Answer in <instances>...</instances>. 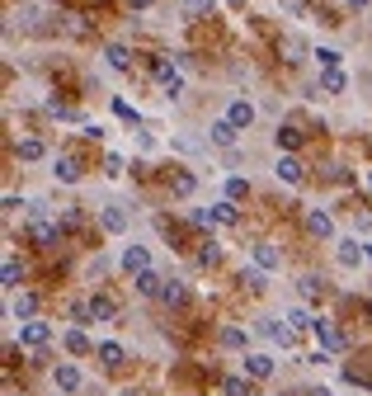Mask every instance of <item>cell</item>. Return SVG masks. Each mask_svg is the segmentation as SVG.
Listing matches in <instances>:
<instances>
[{"label":"cell","instance_id":"1","mask_svg":"<svg viewBox=\"0 0 372 396\" xmlns=\"http://www.w3.org/2000/svg\"><path fill=\"white\" fill-rule=\"evenodd\" d=\"M52 387H57L62 396H71V392H80V387H85V378H80L76 364H62V368H52Z\"/></svg>","mask_w":372,"mask_h":396},{"label":"cell","instance_id":"2","mask_svg":"<svg viewBox=\"0 0 372 396\" xmlns=\"http://www.w3.org/2000/svg\"><path fill=\"white\" fill-rule=\"evenodd\" d=\"M259 331L269 335L274 345H283V349H288V345H293V340H297V326H293V321H288V317H283V321H259Z\"/></svg>","mask_w":372,"mask_h":396},{"label":"cell","instance_id":"3","mask_svg":"<svg viewBox=\"0 0 372 396\" xmlns=\"http://www.w3.org/2000/svg\"><path fill=\"white\" fill-rule=\"evenodd\" d=\"M47 335H52V331H47V321H24V326H19V345H24V349H43Z\"/></svg>","mask_w":372,"mask_h":396},{"label":"cell","instance_id":"4","mask_svg":"<svg viewBox=\"0 0 372 396\" xmlns=\"http://www.w3.org/2000/svg\"><path fill=\"white\" fill-rule=\"evenodd\" d=\"M236 137H240V127H236L231 118H217V123L207 127V142L212 146H236Z\"/></svg>","mask_w":372,"mask_h":396},{"label":"cell","instance_id":"5","mask_svg":"<svg viewBox=\"0 0 372 396\" xmlns=\"http://www.w3.org/2000/svg\"><path fill=\"white\" fill-rule=\"evenodd\" d=\"M274 174H278L283 184H302V160H297L293 151H278V165H274Z\"/></svg>","mask_w":372,"mask_h":396},{"label":"cell","instance_id":"6","mask_svg":"<svg viewBox=\"0 0 372 396\" xmlns=\"http://www.w3.org/2000/svg\"><path fill=\"white\" fill-rule=\"evenodd\" d=\"M311 331H316V340H321V349H330V354H340V349H344V335L335 331L330 321H321V317H316V326H311Z\"/></svg>","mask_w":372,"mask_h":396},{"label":"cell","instance_id":"7","mask_svg":"<svg viewBox=\"0 0 372 396\" xmlns=\"http://www.w3.org/2000/svg\"><path fill=\"white\" fill-rule=\"evenodd\" d=\"M52 174L62 184H80V160L76 156H52Z\"/></svg>","mask_w":372,"mask_h":396},{"label":"cell","instance_id":"8","mask_svg":"<svg viewBox=\"0 0 372 396\" xmlns=\"http://www.w3.org/2000/svg\"><path fill=\"white\" fill-rule=\"evenodd\" d=\"M340 264L344 269H358V264H363V260H368V245H358V241H340Z\"/></svg>","mask_w":372,"mask_h":396},{"label":"cell","instance_id":"9","mask_svg":"<svg viewBox=\"0 0 372 396\" xmlns=\"http://www.w3.org/2000/svg\"><path fill=\"white\" fill-rule=\"evenodd\" d=\"M132 283H137V293H141V298H160L165 279H160L155 269H141V274H132Z\"/></svg>","mask_w":372,"mask_h":396},{"label":"cell","instance_id":"10","mask_svg":"<svg viewBox=\"0 0 372 396\" xmlns=\"http://www.w3.org/2000/svg\"><path fill=\"white\" fill-rule=\"evenodd\" d=\"M245 378H255V382L274 378V359L269 354H245Z\"/></svg>","mask_w":372,"mask_h":396},{"label":"cell","instance_id":"11","mask_svg":"<svg viewBox=\"0 0 372 396\" xmlns=\"http://www.w3.org/2000/svg\"><path fill=\"white\" fill-rule=\"evenodd\" d=\"M307 226H311V236H335V217H330L326 207H311V212H307Z\"/></svg>","mask_w":372,"mask_h":396},{"label":"cell","instance_id":"12","mask_svg":"<svg viewBox=\"0 0 372 396\" xmlns=\"http://www.w3.org/2000/svg\"><path fill=\"white\" fill-rule=\"evenodd\" d=\"M123 269H127V274L151 269V255H146V245H127V250H123Z\"/></svg>","mask_w":372,"mask_h":396},{"label":"cell","instance_id":"13","mask_svg":"<svg viewBox=\"0 0 372 396\" xmlns=\"http://www.w3.org/2000/svg\"><path fill=\"white\" fill-rule=\"evenodd\" d=\"M207 212H212V222H217V226H236V222H240V212H236V198H222V203H212Z\"/></svg>","mask_w":372,"mask_h":396},{"label":"cell","instance_id":"14","mask_svg":"<svg viewBox=\"0 0 372 396\" xmlns=\"http://www.w3.org/2000/svg\"><path fill=\"white\" fill-rule=\"evenodd\" d=\"M226 118H231V123L240 127V132H245V127L255 123V104H250V99H231V109H226Z\"/></svg>","mask_w":372,"mask_h":396},{"label":"cell","instance_id":"15","mask_svg":"<svg viewBox=\"0 0 372 396\" xmlns=\"http://www.w3.org/2000/svg\"><path fill=\"white\" fill-rule=\"evenodd\" d=\"M99 222H104V231H113V236H123V231H127V212H123V207H104V212H99Z\"/></svg>","mask_w":372,"mask_h":396},{"label":"cell","instance_id":"16","mask_svg":"<svg viewBox=\"0 0 372 396\" xmlns=\"http://www.w3.org/2000/svg\"><path fill=\"white\" fill-rule=\"evenodd\" d=\"M283 62H307V43H302V38H297V33H288V38H283Z\"/></svg>","mask_w":372,"mask_h":396},{"label":"cell","instance_id":"17","mask_svg":"<svg viewBox=\"0 0 372 396\" xmlns=\"http://www.w3.org/2000/svg\"><path fill=\"white\" fill-rule=\"evenodd\" d=\"M255 264H259V269H278V264H283V255L274 250L269 241H259V245H255Z\"/></svg>","mask_w":372,"mask_h":396},{"label":"cell","instance_id":"18","mask_svg":"<svg viewBox=\"0 0 372 396\" xmlns=\"http://www.w3.org/2000/svg\"><path fill=\"white\" fill-rule=\"evenodd\" d=\"M274 142H278V151H293V146L302 142V127H293V123H278V132H274Z\"/></svg>","mask_w":372,"mask_h":396},{"label":"cell","instance_id":"19","mask_svg":"<svg viewBox=\"0 0 372 396\" xmlns=\"http://www.w3.org/2000/svg\"><path fill=\"white\" fill-rule=\"evenodd\" d=\"M33 312H38V302H33L29 293H15V302H10V317H19V321H33Z\"/></svg>","mask_w":372,"mask_h":396},{"label":"cell","instance_id":"20","mask_svg":"<svg viewBox=\"0 0 372 396\" xmlns=\"http://www.w3.org/2000/svg\"><path fill=\"white\" fill-rule=\"evenodd\" d=\"M184 298H188V288L174 283V279H165V288H160V302H165V307H184Z\"/></svg>","mask_w":372,"mask_h":396},{"label":"cell","instance_id":"21","mask_svg":"<svg viewBox=\"0 0 372 396\" xmlns=\"http://www.w3.org/2000/svg\"><path fill=\"white\" fill-rule=\"evenodd\" d=\"M62 345H66V354H90V335L76 326V331H66V335H62Z\"/></svg>","mask_w":372,"mask_h":396},{"label":"cell","instance_id":"22","mask_svg":"<svg viewBox=\"0 0 372 396\" xmlns=\"http://www.w3.org/2000/svg\"><path fill=\"white\" fill-rule=\"evenodd\" d=\"M344 85H349V76H344V71H340V66H330V71H326V76H321V90H326V95H340V90H344Z\"/></svg>","mask_w":372,"mask_h":396},{"label":"cell","instance_id":"23","mask_svg":"<svg viewBox=\"0 0 372 396\" xmlns=\"http://www.w3.org/2000/svg\"><path fill=\"white\" fill-rule=\"evenodd\" d=\"M170 189H174V198H188V193L198 189V179H193V174H188V170H174V179H170Z\"/></svg>","mask_w":372,"mask_h":396},{"label":"cell","instance_id":"24","mask_svg":"<svg viewBox=\"0 0 372 396\" xmlns=\"http://www.w3.org/2000/svg\"><path fill=\"white\" fill-rule=\"evenodd\" d=\"M33 241H38V245H57V241H62V231L43 217V222H33Z\"/></svg>","mask_w":372,"mask_h":396},{"label":"cell","instance_id":"25","mask_svg":"<svg viewBox=\"0 0 372 396\" xmlns=\"http://www.w3.org/2000/svg\"><path fill=\"white\" fill-rule=\"evenodd\" d=\"M0 279H5V288H19V283H24V264H19L15 255L5 260V269H0Z\"/></svg>","mask_w":372,"mask_h":396},{"label":"cell","instance_id":"26","mask_svg":"<svg viewBox=\"0 0 372 396\" xmlns=\"http://www.w3.org/2000/svg\"><path fill=\"white\" fill-rule=\"evenodd\" d=\"M94 354H99V359H104V364H109V368H118V364H123V359H127V354H123V345H113V340H104V345L94 349Z\"/></svg>","mask_w":372,"mask_h":396},{"label":"cell","instance_id":"27","mask_svg":"<svg viewBox=\"0 0 372 396\" xmlns=\"http://www.w3.org/2000/svg\"><path fill=\"white\" fill-rule=\"evenodd\" d=\"M222 349H245V331H240V326H222Z\"/></svg>","mask_w":372,"mask_h":396},{"label":"cell","instance_id":"28","mask_svg":"<svg viewBox=\"0 0 372 396\" xmlns=\"http://www.w3.org/2000/svg\"><path fill=\"white\" fill-rule=\"evenodd\" d=\"M104 57H109V66H113V71H127V66H132V57H127V48H123V43H109V52H104Z\"/></svg>","mask_w":372,"mask_h":396},{"label":"cell","instance_id":"29","mask_svg":"<svg viewBox=\"0 0 372 396\" xmlns=\"http://www.w3.org/2000/svg\"><path fill=\"white\" fill-rule=\"evenodd\" d=\"M15 151H19V160H43V142H38V137H24Z\"/></svg>","mask_w":372,"mask_h":396},{"label":"cell","instance_id":"30","mask_svg":"<svg viewBox=\"0 0 372 396\" xmlns=\"http://www.w3.org/2000/svg\"><path fill=\"white\" fill-rule=\"evenodd\" d=\"M151 71H155V80H170L174 71H179V62H174V57H155V62H151Z\"/></svg>","mask_w":372,"mask_h":396},{"label":"cell","instance_id":"31","mask_svg":"<svg viewBox=\"0 0 372 396\" xmlns=\"http://www.w3.org/2000/svg\"><path fill=\"white\" fill-rule=\"evenodd\" d=\"M311 57H316V62L326 66V71H330V66H340V62H344V52H340V48H316Z\"/></svg>","mask_w":372,"mask_h":396},{"label":"cell","instance_id":"32","mask_svg":"<svg viewBox=\"0 0 372 396\" xmlns=\"http://www.w3.org/2000/svg\"><path fill=\"white\" fill-rule=\"evenodd\" d=\"M90 317L94 321H113V302L109 298H90Z\"/></svg>","mask_w":372,"mask_h":396},{"label":"cell","instance_id":"33","mask_svg":"<svg viewBox=\"0 0 372 396\" xmlns=\"http://www.w3.org/2000/svg\"><path fill=\"white\" fill-rule=\"evenodd\" d=\"M297 293H302V298H321V279H316V274H302V279H297Z\"/></svg>","mask_w":372,"mask_h":396},{"label":"cell","instance_id":"34","mask_svg":"<svg viewBox=\"0 0 372 396\" xmlns=\"http://www.w3.org/2000/svg\"><path fill=\"white\" fill-rule=\"evenodd\" d=\"M160 95H165V99H179V95H184V76L174 71L170 80H160Z\"/></svg>","mask_w":372,"mask_h":396},{"label":"cell","instance_id":"35","mask_svg":"<svg viewBox=\"0 0 372 396\" xmlns=\"http://www.w3.org/2000/svg\"><path fill=\"white\" fill-rule=\"evenodd\" d=\"M240 283L255 288V293H259V288H269V283H264V269H259V264H255V269H240Z\"/></svg>","mask_w":372,"mask_h":396},{"label":"cell","instance_id":"36","mask_svg":"<svg viewBox=\"0 0 372 396\" xmlns=\"http://www.w3.org/2000/svg\"><path fill=\"white\" fill-rule=\"evenodd\" d=\"M222 392H226V396H250V378H226V382H222Z\"/></svg>","mask_w":372,"mask_h":396},{"label":"cell","instance_id":"37","mask_svg":"<svg viewBox=\"0 0 372 396\" xmlns=\"http://www.w3.org/2000/svg\"><path fill=\"white\" fill-rule=\"evenodd\" d=\"M212 5H217V0H184V15H188V19H198V15H207Z\"/></svg>","mask_w":372,"mask_h":396},{"label":"cell","instance_id":"38","mask_svg":"<svg viewBox=\"0 0 372 396\" xmlns=\"http://www.w3.org/2000/svg\"><path fill=\"white\" fill-rule=\"evenodd\" d=\"M245 193H250V184L240 174H231V179H226V198H245Z\"/></svg>","mask_w":372,"mask_h":396},{"label":"cell","instance_id":"39","mask_svg":"<svg viewBox=\"0 0 372 396\" xmlns=\"http://www.w3.org/2000/svg\"><path fill=\"white\" fill-rule=\"evenodd\" d=\"M288 321H293L297 331H311V326H316V317H311V312H302V307H297V312H288Z\"/></svg>","mask_w":372,"mask_h":396},{"label":"cell","instance_id":"40","mask_svg":"<svg viewBox=\"0 0 372 396\" xmlns=\"http://www.w3.org/2000/svg\"><path fill=\"white\" fill-rule=\"evenodd\" d=\"M217 241H203V250H198V264H217Z\"/></svg>","mask_w":372,"mask_h":396},{"label":"cell","instance_id":"41","mask_svg":"<svg viewBox=\"0 0 372 396\" xmlns=\"http://www.w3.org/2000/svg\"><path fill=\"white\" fill-rule=\"evenodd\" d=\"M113 113H118V118H123V123H137V109H132V104H127V99H113Z\"/></svg>","mask_w":372,"mask_h":396},{"label":"cell","instance_id":"42","mask_svg":"<svg viewBox=\"0 0 372 396\" xmlns=\"http://www.w3.org/2000/svg\"><path fill=\"white\" fill-rule=\"evenodd\" d=\"M71 317H76V326H85V321H94V317H90V302H71Z\"/></svg>","mask_w":372,"mask_h":396},{"label":"cell","instance_id":"43","mask_svg":"<svg viewBox=\"0 0 372 396\" xmlns=\"http://www.w3.org/2000/svg\"><path fill=\"white\" fill-rule=\"evenodd\" d=\"M29 217H33V222H43V217H47V203H43V198H29Z\"/></svg>","mask_w":372,"mask_h":396},{"label":"cell","instance_id":"44","mask_svg":"<svg viewBox=\"0 0 372 396\" xmlns=\"http://www.w3.org/2000/svg\"><path fill=\"white\" fill-rule=\"evenodd\" d=\"M104 174H123V156H104Z\"/></svg>","mask_w":372,"mask_h":396},{"label":"cell","instance_id":"45","mask_svg":"<svg viewBox=\"0 0 372 396\" xmlns=\"http://www.w3.org/2000/svg\"><path fill=\"white\" fill-rule=\"evenodd\" d=\"M302 396H330V387H307Z\"/></svg>","mask_w":372,"mask_h":396},{"label":"cell","instance_id":"46","mask_svg":"<svg viewBox=\"0 0 372 396\" xmlns=\"http://www.w3.org/2000/svg\"><path fill=\"white\" fill-rule=\"evenodd\" d=\"M344 5H349V10H368V0H344Z\"/></svg>","mask_w":372,"mask_h":396},{"label":"cell","instance_id":"47","mask_svg":"<svg viewBox=\"0 0 372 396\" xmlns=\"http://www.w3.org/2000/svg\"><path fill=\"white\" fill-rule=\"evenodd\" d=\"M132 5H137V10H146V5H151V0H132Z\"/></svg>","mask_w":372,"mask_h":396},{"label":"cell","instance_id":"48","mask_svg":"<svg viewBox=\"0 0 372 396\" xmlns=\"http://www.w3.org/2000/svg\"><path fill=\"white\" fill-rule=\"evenodd\" d=\"M118 396H137V392H132V387H127V392H118Z\"/></svg>","mask_w":372,"mask_h":396},{"label":"cell","instance_id":"49","mask_svg":"<svg viewBox=\"0 0 372 396\" xmlns=\"http://www.w3.org/2000/svg\"><path fill=\"white\" fill-rule=\"evenodd\" d=\"M368 189H372V170H368Z\"/></svg>","mask_w":372,"mask_h":396}]
</instances>
